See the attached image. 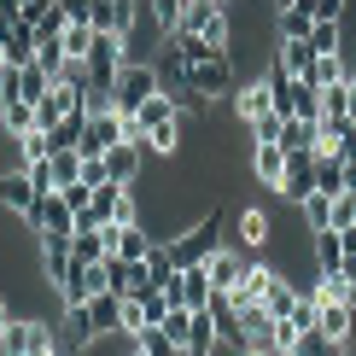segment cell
I'll return each instance as SVG.
<instances>
[{"label":"cell","mask_w":356,"mask_h":356,"mask_svg":"<svg viewBox=\"0 0 356 356\" xmlns=\"http://www.w3.org/2000/svg\"><path fill=\"white\" fill-rule=\"evenodd\" d=\"M245 129H251V140H257V146H280V129H286V117H280V111H263L257 123H245Z\"/></svg>","instance_id":"cell-39"},{"label":"cell","mask_w":356,"mask_h":356,"mask_svg":"<svg viewBox=\"0 0 356 356\" xmlns=\"http://www.w3.org/2000/svg\"><path fill=\"white\" fill-rule=\"evenodd\" d=\"M181 135H187V117H175V123H164V129L146 135V152H152V158H175V152H181Z\"/></svg>","instance_id":"cell-30"},{"label":"cell","mask_w":356,"mask_h":356,"mask_svg":"<svg viewBox=\"0 0 356 356\" xmlns=\"http://www.w3.org/2000/svg\"><path fill=\"white\" fill-rule=\"evenodd\" d=\"M24 222L35 234H70V228H76V211H70V199L53 187V193H41V199H35V211H29Z\"/></svg>","instance_id":"cell-8"},{"label":"cell","mask_w":356,"mask_h":356,"mask_svg":"<svg viewBox=\"0 0 356 356\" xmlns=\"http://www.w3.org/2000/svg\"><path fill=\"white\" fill-rule=\"evenodd\" d=\"M234 228H240V245L251 251V257H257V251L275 240V216H269V211H257V204H245V211L234 216Z\"/></svg>","instance_id":"cell-19"},{"label":"cell","mask_w":356,"mask_h":356,"mask_svg":"<svg viewBox=\"0 0 356 356\" xmlns=\"http://www.w3.org/2000/svg\"><path fill=\"white\" fill-rule=\"evenodd\" d=\"M251 175H257L263 187H280V175H286V146H257V152H251Z\"/></svg>","instance_id":"cell-26"},{"label":"cell","mask_w":356,"mask_h":356,"mask_svg":"<svg viewBox=\"0 0 356 356\" xmlns=\"http://www.w3.org/2000/svg\"><path fill=\"white\" fill-rule=\"evenodd\" d=\"M316 193H345V164H339V158H316Z\"/></svg>","instance_id":"cell-38"},{"label":"cell","mask_w":356,"mask_h":356,"mask_svg":"<svg viewBox=\"0 0 356 356\" xmlns=\"http://www.w3.org/2000/svg\"><path fill=\"white\" fill-rule=\"evenodd\" d=\"M135 350H146V356H187V350H181V339H170V333H164V321L140 327V333H135Z\"/></svg>","instance_id":"cell-29"},{"label":"cell","mask_w":356,"mask_h":356,"mask_svg":"<svg viewBox=\"0 0 356 356\" xmlns=\"http://www.w3.org/2000/svg\"><path fill=\"white\" fill-rule=\"evenodd\" d=\"M140 0H94V18H88V24H94L99 29V35H135V18H140Z\"/></svg>","instance_id":"cell-9"},{"label":"cell","mask_w":356,"mask_h":356,"mask_svg":"<svg viewBox=\"0 0 356 356\" xmlns=\"http://www.w3.org/2000/svg\"><path fill=\"white\" fill-rule=\"evenodd\" d=\"M181 82L193 88V94H204V99H222V94H234V47H211V53H199V58H187L181 65Z\"/></svg>","instance_id":"cell-1"},{"label":"cell","mask_w":356,"mask_h":356,"mask_svg":"<svg viewBox=\"0 0 356 356\" xmlns=\"http://www.w3.org/2000/svg\"><path fill=\"white\" fill-rule=\"evenodd\" d=\"M140 327H146V304H140V298H123V333L135 339Z\"/></svg>","instance_id":"cell-42"},{"label":"cell","mask_w":356,"mask_h":356,"mask_svg":"<svg viewBox=\"0 0 356 356\" xmlns=\"http://www.w3.org/2000/svg\"><path fill=\"white\" fill-rule=\"evenodd\" d=\"M35 47H41L35 24H18V29H6V65H35Z\"/></svg>","instance_id":"cell-28"},{"label":"cell","mask_w":356,"mask_h":356,"mask_svg":"<svg viewBox=\"0 0 356 356\" xmlns=\"http://www.w3.org/2000/svg\"><path fill=\"white\" fill-rule=\"evenodd\" d=\"M41 240V275H47V286H58V280L70 275V234H35Z\"/></svg>","instance_id":"cell-18"},{"label":"cell","mask_w":356,"mask_h":356,"mask_svg":"<svg viewBox=\"0 0 356 356\" xmlns=\"http://www.w3.org/2000/svg\"><path fill=\"white\" fill-rule=\"evenodd\" d=\"M94 339H99V327H94V316H88V304H65V316H58V350L82 356Z\"/></svg>","instance_id":"cell-11"},{"label":"cell","mask_w":356,"mask_h":356,"mask_svg":"<svg viewBox=\"0 0 356 356\" xmlns=\"http://www.w3.org/2000/svg\"><path fill=\"white\" fill-rule=\"evenodd\" d=\"M345 193H356V158H345Z\"/></svg>","instance_id":"cell-47"},{"label":"cell","mask_w":356,"mask_h":356,"mask_svg":"<svg viewBox=\"0 0 356 356\" xmlns=\"http://www.w3.org/2000/svg\"><path fill=\"white\" fill-rule=\"evenodd\" d=\"M234 111H240V123H257L263 111H275V88H269V76H251V82L234 88Z\"/></svg>","instance_id":"cell-16"},{"label":"cell","mask_w":356,"mask_h":356,"mask_svg":"<svg viewBox=\"0 0 356 356\" xmlns=\"http://www.w3.org/2000/svg\"><path fill=\"white\" fill-rule=\"evenodd\" d=\"M263 309H269L275 321H286L292 309H298V286H292V280L280 275V269H275V280H269V292H263Z\"/></svg>","instance_id":"cell-27"},{"label":"cell","mask_w":356,"mask_h":356,"mask_svg":"<svg viewBox=\"0 0 356 356\" xmlns=\"http://www.w3.org/2000/svg\"><path fill=\"white\" fill-rule=\"evenodd\" d=\"M204 269H211V286H216V292H234V286L245 280V269H251V251H228V245H216Z\"/></svg>","instance_id":"cell-13"},{"label":"cell","mask_w":356,"mask_h":356,"mask_svg":"<svg viewBox=\"0 0 356 356\" xmlns=\"http://www.w3.org/2000/svg\"><path fill=\"white\" fill-rule=\"evenodd\" d=\"M135 356H146V350H135Z\"/></svg>","instance_id":"cell-52"},{"label":"cell","mask_w":356,"mask_h":356,"mask_svg":"<svg viewBox=\"0 0 356 356\" xmlns=\"http://www.w3.org/2000/svg\"><path fill=\"white\" fill-rule=\"evenodd\" d=\"M58 12H65L70 24H88L94 18V0H58Z\"/></svg>","instance_id":"cell-44"},{"label":"cell","mask_w":356,"mask_h":356,"mask_svg":"<svg viewBox=\"0 0 356 356\" xmlns=\"http://www.w3.org/2000/svg\"><path fill=\"white\" fill-rule=\"evenodd\" d=\"M140 158H146V146L117 140L111 152H106V175H111V181H123V187H135V181H140Z\"/></svg>","instance_id":"cell-21"},{"label":"cell","mask_w":356,"mask_h":356,"mask_svg":"<svg viewBox=\"0 0 356 356\" xmlns=\"http://www.w3.org/2000/svg\"><path fill=\"white\" fill-rule=\"evenodd\" d=\"M58 193L70 199V211H88V204H94V187H88V181H70V187H58Z\"/></svg>","instance_id":"cell-43"},{"label":"cell","mask_w":356,"mask_h":356,"mask_svg":"<svg viewBox=\"0 0 356 356\" xmlns=\"http://www.w3.org/2000/svg\"><path fill=\"white\" fill-rule=\"evenodd\" d=\"M88 211L99 216V228H123V222H140L135 187H123V181H99V187H94V204H88Z\"/></svg>","instance_id":"cell-6"},{"label":"cell","mask_w":356,"mask_h":356,"mask_svg":"<svg viewBox=\"0 0 356 356\" xmlns=\"http://www.w3.org/2000/svg\"><path fill=\"white\" fill-rule=\"evenodd\" d=\"M298 350H304V356H350L345 345H339V339H327L321 327H309V333L298 339Z\"/></svg>","instance_id":"cell-40"},{"label":"cell","mask_w":356,"mask_h":356,"mask_svg":"<svg viewBox=\"0 0 356 356\" xmlns=\"http://www.w3.org/2000/svg\"><path fill=\"white\" fill-rule=\"evenodd\" d=\"M47 88H53V76H47L41 65H18V99L41 106V99H47Z\"/></svg>","instance_id":"cell-32"},{"label":"cell","mask_w":356,"mask_h":356,"mask_svg":"<svg viewBox=\"0 0 356 356\" xmlns=\"http://www.w3.org/2000/svg\"><path fill=\"white\" fill-rule=\"evenodd\" d=\"M164 298H170V304H181V309H204V304H216L211 269H204V263H187V269L164 286Z\"/></svg>","instance_id":"cell-7"},{"label":"cell","mask_w":356,"mask_h":356,"mask_svg":"<svg viewBox=\"0 0 356 356\" xmlns=\"http://www.w3.org/2000/svg\"><path fill=\"white\" fill-rule=\"evenodd\" d=\"M88 316H94V327H99V339L106 333H123V292H94V298H88Z\"/></svg>","instance_id":"cell-22"},{"label":"cell","mask_w":356,"mask_h":356,"mask_svg":"<svg viewBox=\"0 0 356 356\" xmlns=\"http://www.w3.org/2000/svg\"><path fill=\"white\" fill-rule=\"evenodd\" d=\"M316 327L327 333V339H339V345H345V339H350V304H345V298H321Z\"/></svg>","instance_id":"cell-25"},{"label":"cell","mask_w":356,"mask_h":356,"mask_svg":"<svg viewBox=\"0 0 356 356\" xmlns=\"http://www.w3.org/2000/svg\"><path fill=\"white\" fill-rule=\"evenodd\" d=\"M117 140H123V117H117V111H88V129H82V146H76V152H82V158H106Z\"/></svg>","instance_id":"cell-10"},{"label":"cell","mask_w":356,"mask_h":356,"mask_svg":"<svg viewBox=\"0 0 356 356\" xmlns=\"http://www.w3.org/2000/svg\"><path fill=\"white\" fill-rule=\"evenodd\" d=\"M35 181H29V170H6L0 175V211H12V216H29L35 211Z\"/></svg>","instance_id":"cell-15"},{"label":"cell","mask_w":356,"mask_h":356,"mask_svg":"<svg viewBox=\"0 0 356 356\" xmlns=\"http://www.w3.org/2000/svg\"><path fill=\"white\" fill-rule=\"evenodd\" d=\"M280 199H292V204H304L309 193H316V152H286V175H280Z\"/></svg>","instance_id":"cell-12"},{"label":"cell","mask_w":356,"mask_h":356,"mask_svg":"<svg viewBox=\"0 0 356 356\" xmlns=\"http://www.w3.org/2000/svg\"><path fill=\"white\" fill-rule=\"evenodd\" d=\"M164 88V76H158V65H146V58H129L123 70H117V82H111V111L117 117H135L146 99Z\"/></svg>","instance_id":"cell-2"},{"label":"cell","mask_w":356,"mask_h":356,"mask_svg":"<svg viewBox=\"0 0 356 356\" xmlns=\"http://www.w3.org/2000/svg\"><path fill=\"white\" fill-rule=\"evenodd\" d=\"M47 6H53V0H18V12H24V24H35L41 12H47Z\"/></svg>","instance_id":"cell-45"},{"label":"cell","mask_w":356,"mask_h":356,"mask_svg":"<svg viewBox=\"0 0 356 356\" xmlns=\"http://www.w3.org/2000/svg\"><path fill=\"white\" fill-rule=\"evenodd\" d=\"M345 275L356 280V245H350V240H345Z\"/></svg>","instance_id":"cell-48"},{"label":"cell","mask_w":356,"mask_h":356,"mask_svg":"<svg viewBox=\"0 0 356 356\" xmlns=\"http://www.w3.org/2000/svg\"><path fill=\"white\" fill-rule=\"evenodd\" d=\"M298 211H304V228H309V234L333 228V193H309V199L298 204Z\"/></svg>","instance_id":"cell-34"},{"label":"cell","mask_w":356,"mask_h":356,"mask_svg":"<svg viewBox=\"0 0 356 356\" xmlns=\"http://www.w3.org/2000/svg\"><path fill=\"white\" fill-rule=\"evenodd\" d=\"M0 356H65L58 350V327L41 316H12V327L0 333Z\"/></svg>","instance_id":"cell-3"},{"label":"cell","mask_w":356,"mask_h":356,"mask_svg":"<svg viewBox=\"0 0 356 356\" xmlns=\"http://www.w3.org/2000/svg\"><path fill=\"white\" fill-rule=\"evenodd\" d=\"M216 234H222V211L211 204V211H204V216H193L187 228H181V234H175V240H170L175 263H181V269H187V263H211V251H216Z\"/></svg>","instance_id":"cell-4"},{"label":"cell","mask_w":356,"mask_h":356,"mask_svg":"<svg viewBox=\"0 0 356 356\" xmlns=\"http://www.w3.org/2000/svg\"><path fill=\"white\" fill-rule=\"evenodd\" d=\"M333 228H339V234L356 228V193H339V199H333Z\"/></svg>","instance_id":"cell-41"},{"label":"cell","mask_w":356,"mask_h":356,"mask_svg":"<svg viewBox=\"0 0 356 356\" xmlns=\"http://www.w3.org/2000/svg\"><path fill=\"white\" fill-rule=\"evenodd\" d=\"M146 12H152L158 35H175V29H181V12H187V0H146Z\"/></svg>","instance_id":"cell-36"},{"label":"cell","mask_w":356,"mask_h":356,"mask_svg":"<svg viewBox=\"0 0 356 356\" xmlns=\"http://www.w3.org/2000/svg\"><path fill=\"white\" fill-rule=\"evenodd\" d=\"M350 99H356L350 76L345 82H327V88H321V117H350Z\"/></svg>","instance_id":"cell-35"},{"label":"cell","mask_w":356,"mask_h":356,"mask_svg":"<svg viewBox=\"0 0 356 356\" xmlns=\"http://www.w3.org/2000/svg\"><path fill=\"white\" fill-rule=\"evenodd\" d=\"M216 339H222V316H216V304H204V309H193V327H187V356H211L216 350Z\"/></svg>","instance_id":"cell-17"},{"label":"cell","mask_w":356,"mask_h":356,"mask_svg":"<svg viewBox=\"0 0 356 356\" xmlns=\"http://www.w3.org/2000/svg\"><path fill=\"white\" fill-rule=\"evenodd\" d=\"M0 129H6L12 135V146H18L24 135H35V106H29V99H6V106H0Z\"/></svg>","instance_id":"cell-24"},{"label":"cell","mask_w":356,"mask_h":356,"mask_svg":"<svg viewBox=\"0 0 356 356\" xmlns=\"http://www.w3.org/2000/svg\"><path fill=\"white\" fill-rule=\"evenodd\" d=\"M269 356H304V350H298V345H275Z\"/></svg>","instance_id":"cell-50"},{"label":"cell","mask_w":356,"mask_h":356,"mask_svg":"<svg viewBox=\"0 0 356 356\" xmlns=\"http://www.w3.org/2000/svg\"><path fill=\"white\" fill-rule=\"evenodd\" d=\"M309 245H316V269H321V275L345 269V234H339V228H321V234H309Z\"/></svg>","instance_id":"cell-23"},{"label":"cell","mask_w":356,"mask_h":356,"mask_svg":"<svg viewBox=\"0 0 356 356\" xmlns=\"http://www.w3.org/2000/svg\"><path fill=\"white\" fill-rule=\"evenodd\" d=\"M316 18H345V0H316Z\"/></svg>","instance_id":"cell-46"},{"label":"cell","mask_w":356,"mask_h":356,"mask_svg":"<svg viewBox=\"0 0 356 356\" xmlns=\"http://www.w3.org/2000/svg\"><path fill=\"white\" fill-rule=\"evenodd\" d=\"M94 35H99L94 24H65V35H58V47H65L70 58H88V47H94Z\"/></svg>","instance_id":"cell-37"},{"label":"cell","mask_w":356,"mask_h":356,"mask_svg":"<svg viewBox=\"0 0 356 356\" xmlns=\"http://www.w3.org/2000/svg\"><path fill=\"white\" fill-rule=\"evenodd\" d=\"M309 53H345V24L339 18H316V29H309Z\"/></svg>","instance_id":"cell-31"},{"label":"cell","mask_w":356,"mask_h":356,"mask_svg":"<svg viewBox=\"0 0 356 356\" xmlns=\"http://www.w3.org/2000/svg\"><path fill=\"white\" fill-rule=\"evenodd\" d=\"M275 65L286 70V76H304V70L316 65V53H309V41H280V53H275Z\"/></svg>","instance_id":"cell-33"},{"label":"cell","mask_w":356,"mask_h":356,"mask_svg":"<svg viewBox=\"0 0 356 356\" xmlns=\"http://www.w3.org/2000/svg\"><path fill=\"white\" fill-rule=\"evenodd\" d=\"M181 29L211 47H234V24H228V0H187L181 12Z\"/></svg>","instance_id":"cell-5"},{"label":"cell","mask_w":356,"mask_h":356,"mask_svg":"<svg viewBox=\"0 0 356 356\" xmlns=\"http://www.w3.org/2000/svg\"><path fill=\"white\" fill-rule=\"evenodd\" d=\"M275 24H280V41H309V29H316V0L275 6Z\"/></svg>","instance_id":"cell-20"},{"label":"cell","mask_w":356,"mask_h":356,"mask_svg":"<svg viewBox=\"0 0 356 356\" xmlns=\"http://www.w3.org/2000/svg\"><path fill=\"white\" fill-rule=\"evenodd\" d=\"M106 245H111V257H123V263H146V251H152L158 240L140 228V222H123V228H106Z\"/></svg>","instance_id":"cell-14"},{"label":"cell","mask_w":356,"mask_h":356,"mask_svg":"<svg viewBox=\"0 0 356 356\" xmlns=\"http://www.w3.org/2000/svg\"><path fill=\"white\" fill-rule=\"evenodd\" d=\"M275 6H292V0H275Z\"/></svg>","instance_id":"cell-51"},{"label":"cell","mask_w":356,"mask_h":356,"mask_svg":"<svg viewBox=\"0 0 356 356\" xmlns=\"http://www.w3.org/2000/svg\"><path fill=\"white\" fill-rule=\"evenodd\" d=\"M6 327H12V304L0 298V333H6Z\"/></svg>","instance_id":"cell-49"}]
</instances>
